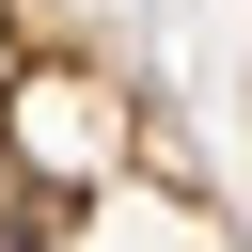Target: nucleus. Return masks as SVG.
Segmentation results:
<instances>
[{
    "instance_id": "nucleus-1",
    "label": "nucleus",
    "mask_w": 252,
    "mask_h": 252,
    "mask_svg": "<svg viewBox=\"0 0 252 252\" xmlns=\"http://www.w3.org/2000/svg\"><path fill=\"white\" fill-rule=\"evenodd\" d=\"M0 252H252L205 126L79 0H0Z\"/></svg>"
}]
</instances>
